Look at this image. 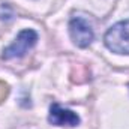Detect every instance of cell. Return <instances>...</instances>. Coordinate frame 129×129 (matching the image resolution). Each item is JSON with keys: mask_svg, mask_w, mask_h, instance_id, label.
I'll use <instances>...</instances> for the list:
<instances>
[{"mask_svg": "<svg viewBox=\"0 0 129 129\" xmlns=\"http://www.w3.org/2000/svg\"><path fill=\"white\" fill-rule=\"evenodd\" d=\"M104 42L107 48L116 54H129V20L110 27L104 36Z\"/></svg>", "mask_w": 129, "mask_h": 129, "instance_id": "obj_1", "label": "cell"}, {"mask_svg": "<svg viewBox=\"0 0 129 129\" xmlns=\"http://www.w3.org/2000/svg\"><path fill=\"white\" fill-rule=\"evenodd\" d=\"M36 42H38V33L35 32V30H32V29L21 30V32L18 33V36L15 38V41L9 47H6L3 50L2 57L5 60L23 57V56H26L33 47L36 45Z\"/></svg>", "mask_w": 129, "mask_h": 129, "instance_id": "obj_2", "label": "cell"}, {"mask_svg": "<svg viewBox=\"0 0 129 129\" xmlns=\"http://www.w3.org/2000/svg\"><path fill=\"white\" fill-rule=\"evenodd\" d=\"M69 35H71L72 42L80 48L89 47L95 38L92 26L89 24L87 20H84L81 17H74L69 21Z\"/></svg>", "mask_w": 129, "mask_h": 129, "instance_id": "obj_3", "label": "cell"}, {"mask_svg": "<svg viewBox=\"0 0 129 129\" xmlns=\"http://www.w3.org/2000/svg\"><path fill=\"white\" fill-rule=\"evenodd\" d=\"M48 122L54 126H78L80 125V117L72 110L62 108L59 104H53L50 107Z\"/></svg>", "mask_w": 129, "mask_h": 129, "instance_id": "obj_4", "label": "cell"}]
</instances>
